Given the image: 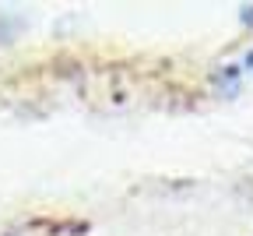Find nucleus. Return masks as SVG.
<instances>
[{"mask_svg": "<svg viewBox=\"0 0 253 236\" xmlns=\"http://www.w3.org/2000/svg\"><path fill=\"white\" fill-rule=\"evenodd\" d=\"M21 28H25V18L21 14H0V50H4V46H11L18 36H21Z\"/></svg>", "mask_w": 253, "mask_h": 236, "instance_id": "2", "label": "nucleus"}, {"mask_svg": "<svg viewBox=\"0 0 253 236\" xmlns=\"http://www.w3.org/2000/svg\"><path fill=\"white\" fill-rule=\"evenodd\" d=\"M243 25H253V7H243Z\"/></svg>", "mask_w": 253, "mask_h": 236, "instance_id": "3", "label": "nucleus"}, {"mask_svg": "<svg viewBox=\"0 0 253 236\" xmlns=\"http://www.w3.org/2000/svg\"><path fill=\"white\" fill-rule=\"evenodd\" d=\"M243 67H250V71H253V50L246 53V60H243Z\"/></svg>", "mask_w": 253, "mask_h": 236, "instance_id": "4", "label": "nucleus"}, {"mask_svg": "<svg viewBox=\"0 0 253 236\" xmlns=\"http://www.w3.org/2000/svg\"><path fill=\"white\" fill-rule=\"evenodd\" d=\"M239 78H243V67L229 63V67H218L211 81H214L218 95H236V92H239Z\"/></svg>", "mask_w": 253, "mask_h": 236, "instance_id": "1", "label": "nucleus"}, {"mask_svg": "<svg viewBox=\"0 0 253 236\" xmlns=\"http://www.w3.org/2000/svg\"><path fill=\"white\" fill-rule=\"evenodd\" d=\"M7 236H11V233H7Z\"/></svg>", "mask_w": 253, "mask_h": 236, "instance_id": "5", "label": "nucleus"}]
</instances>
